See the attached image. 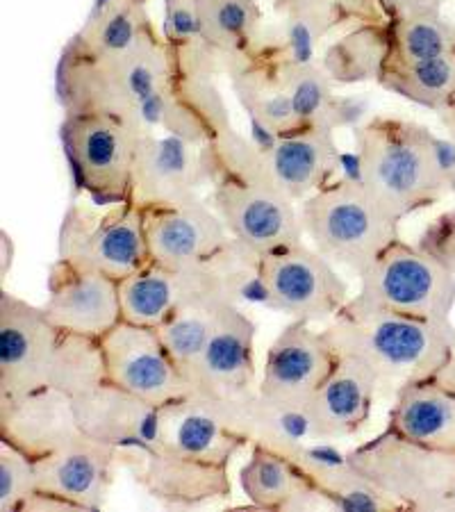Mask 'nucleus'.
<instances>
[{
  "label": "nucleus",
  "instance_id": "nucleus-9",
  "mask_svg": "<svg viewBox=\"0 0 455 512\" xmlns=\"http://www.w3.org/2000/svg\"><path fill=\"white\" fill-rule=\"evenodd\" d=\"M364 303L419 319H451L455 276L433 255L399 237L360 274Z\"/></svg>",
  "mask_w": 455,
  "mask_h": 512
},
{
  "label": "nucleus",
  "instance_id": "nucleus-27",
  "mask_svg": "<svg viewBox=\"0 0 455 512\" xmlns=\"http://www.w3.org/2000/svg\"><path fill=\"white\" fill-rule=\"evenodd\" d=\"M335 130V126L319 123L294 135L271 139V144L262 146L273 178L294 201H305L333 183L339 167Z\"/></svg>",
  "mask_w": 455,
  "mask_h": 512
},
{
  "label": "nucleus",
  "instance_id": "nucleus-40",
  "mask_svg": "<svg viewBox=\"0 0 455 512\" xmlns=\"http://www.w3.org/2000/svg\"><path fill=\"white\" fill-rule=\"evenodd\" d=\"M417 246L421 251L444 264L446 269L455 276V210L442 212L430 224L421 230L417 239Z\"/></svg>",
  "mask_w": 455,
  "mask_h": 512
},
{
  "label": "nucleus",
  "instance_id": "nucleus-28",
  "mask_svg": "<svg viewBox=\"0 0 455 512\" xmlns=\"http://www.w3.org/2000/svg\"><path fill=\"white\" fill-rule=\"evenodd\" d=\"M205 289H219L208 264L173 269L148 262L137 274L121 280L123 319L130 324L160 328L182 303Z\"/></svg>",
  "mask_w": 455,
  "mask_h": 512
},
{
  "label": "nucleus",
  "instance_id": "nucleus-34",
  "mask_svg": "<svg viewBox=\"0 0 455 512\" xmlns=\"http://www.w3.org/2000/svg\"><path fill=\"white\" fill-rule=\"evenodd\" d=\"M201 37L219 51L244 55L262 37L258 0H196Z\"/></svg>",
  "mask_w": 455,
  "mask_h": 512
},
{
  "label": "nucleus",
  "instance_id": "nucleus-25",
  "mask_svg": "<svg viewBox=\"0 0 455 512\" xmlns=\"http://www.w3.org/2000/svg\"><path fill=\"white\" fill-rule=\"evenodd\" d=\"M378 385V376L362 360L339 353L333 374L305 408L314 440L335 442L360 433L371 417Z\"/></svg>",
  "mask_w": 455,
  "mask_h": 512
},
{
  "label": "nucleus",
  "instance_id": "nucleus-21",
  "mask_svg": "<svg viewBox=\"0 0 455 512\" xmlns=\"http://www.w3.org/2000/svg\"><path fill=\"white\" fill-rule=\"evenodd\" d=\"M142 126L151 130L160 126L169 135L203 146L233 128L228 105L214 85V78L180 76L176 73L160 96L139 110Z\"/></svg>",
  "mask_w": 455,
  "mask_h": 512
},
{
  "label": "nucleus",
  "instance_id": "nucleus-20",
  "mask_svg": "<svg viewBox=\"0 0 455 512\" xmlns=\"http://www.w3.org/2000/svg\"><path fill=\"white\" fill-rule=\"evenodd\" d=\"M117 449L82 433L51 456L35 460L37 490L51 492L82 512L101 510L110 497Z\"/></svg>",
  "mask_w": 455,
  "mask_h": 512
},
{
  "label": "nucleus",
  "instance_id": "nucleus-22",
  "mask_svg": "<svg viewBox=\"0 0 455 512\" xmlns=\"http://www.w3.org/2000/svg\"><path fill=\"white\" fill-rule=\"evenodd\" d=\"M205 185H210V180L201 158V146L173 135L155 137L151 130L146 132L139 142L128 201L146 208L198 194Z\"/></svg>",
  "mask_w": 455,
  "mask_h": 512
},
{
  "label": "nucleus",
  "instance_id": "nucleus-23",
  "mask_svg": "<svg viewBox=\"0 0 455 512\" xmlns=\"http://www.w3.org/2000/svg\"><path fill=\"white\" fill-rule=\"evenodd\" d=\"M80 431L119 453L146 449L157 440L160 408L112 383L73 396Z\"/></svg>",
  "mask_w": 455,
  "mask_h": 512
},
{
  "label": "nucleus",
  "instance_id": "nucleus-3",
  "mask_svg": "<svg viewBox=\"0 0 455 512\" xmlns=\"http://www.w3.org/2000/svg\"><path fill=\"white\" fill-rule=\"evenodd\" d=\"M176 76L173 53L155 26L126 51L96 53L78 37L57 60L55 92L64 114L114 112L139 119V110L160 96Z\"/></svg>",
  "mask_w": 455,
  "mask_h": 512
},
{
  "label": "nucleus",
  "instance_id": "nucleus-7",
  "mask_svg": "<svg viewBox=\"0 0 455 512\" xmlns=\"http://www.w3.org/2000/svg\"><path fill=\"white\" fill-rule=\"evenodd\" d=\"M148 128L114 112H71L60 126L62 148L73 183L96 205L130 198L139 142Z\"/></svg>",
  "mask_w": 455,
  "mask_h": 512
},
{
  "label": "nucleus",
  "instance_id": "nucleus-4",
  "mask_svg": "<svg viewBox=\"0 0 455 512\" xmlns=\"http://www.w3.org/2000/svg\"><path fill=\"white\" fill-rule=\"evenodd\" d=\"M324 330L337 353L362 360L380 385L401 387L455 362L451 319L401 315L364 303L358 296L346 301Z\"/></svg>",
  "mask_w": 455,
  "mask_h": 512
},
{
  "label": "nucleus",
  "instance_id": "nucleus-38",
  "mask_svg": "<svg viewBox=\"0 0 455 512\" xmlns=\"http://www.w3.org/2000/svg\"><path fill=\"white\" fill-rule=\"evenodd\" d=\"M278 14L301 21L321 37L346 23H387L378 0H273Z\"/></svg>",
  "mask_w": 455,
  "mask_h": 512
},
{
  "label": "nucleus",
  "instance_id": "nucleus-29",
  "mask_svg": "<svg viewBox=\"0 0 455 512\" xmlns=\"http://www.w3.org/2000/svg\"><path fill=\"white\" fill-rule=\"evenodd\" d=\"M228 78L239 105L244 107L255 126L267 132L271 139L294 135V132L308 128L296 112L278 64L258 46H253L242 57V62L235 66Z\"/></svg>",
  "mask_w": 455,
  "mask_h": 512
},
{
  "label": "nucleus",
  "instance_id": "nucleus-8",
  "mask_svg": "<svg viewBox=\"0 0 455 512\" xmlns=\"http://www.w3.org/2000/svg\"><path fill=\"white\" fill-rule=\"evenodd\" d=\"M346 456L405 510L444 512L455 487V451L430 449L392 431L380 433Z\"/></svg>",
  "mask_w": 455,
  "mask_h": 512
},
{
  "label": "nucleus",
  "instance_id": "nucleus-6",
  "mask_svg": "<svg viewBox=\"0 0 455 512\" xmlns=\"http://www.w3.org/2000/svg\"><path fill=\"white\" fill-rule=\"evenodd\" d=\"M299 217L314 249L355 276L401 237V219L358 176L337 178L305 198Z\"/></svg>",
  "mask_w": 455,
  "mask_h": 512
},
{
  "label": "nucleus",
  "instance_id": "nucleus-13",
  "mask_svg": "<svg viewBox=\"0 0 455 512\" xmlns=\"http://www.w3.org/2000/svg\"><path fill=\"white\" fill-rule=\"evenodd\" d=\"M142 210L151 262L164 267H203L230 239L219 214L198 194L146 205Z\"/></svg>",
  "mask_w": 455,
  "mask_h": 512
},
{
  "label": "nucleus",
  "instance_id": "nucleus-5",
  "mask_svg": "<svg viewBox=\"0 0 455 512\" xmlns=\"http://www.w3.org/2000/svg\"><path fill=\"white\" fill-rule=\"evenodd\" d=\"M358 176L401 221L451 194L440 137L415 121L374 117L355 130Z\"/></svg>",
  "mask_w": 455,
  "mask_h": 512
},
{
  "label": "nucleus",
  "instance_id": "nucleus-37",
  "mask_svg": "<svg viewBox=\"0 0 455 512\" xmlns=\"http://www.w3.org/2000/svg\"><path fill=\"white\" fill-rule=\"evenodd\" d=\"M390 62L387 66H412L430 62L455 48V23L442 12L399 16L387 21Z\"/></svg>",
  "mask_w": 455,
  "mask_h": 512
},
{
  "label": "nucleus",
  "instance_id": "nucleus-31",
  "mask_svg": "<svg viewBox=\"0 0 455 512\" xmlns=\"http://www.w3.org/2000/svg\"><path fill=\"white\" fill-rule=\"evenodd\" d=\"M239 485L246 499L262 510H308L321 503L299 462L264 447H251Z\"/></svg>",
  "mask_w": 455,
  "mask_h": 512
},
{
  "label": "nucleus",
  "instance_id": "nucleus-26",
  "mask_svg": "<svg viewBox=\"0 0 455 512\" xmlns=\"http://www.w3.org/2000/svg\"><path fill=\"white\" fill-rule=\"evenodd\" d=\"M308 476L319 499L344 512L405 510L399 501L351 465L344 451L326 440H308L289 453Z\"/></svg>",
  "mask_w": 455,
  "mask_h": 512
},
{
  "label": "nucleus",
  "instance_id": "nucleus-24",
  "mask_svg": "<svg viewBox=\"0 0 455 512\" xmlns=\"http://www.w3.org/2000/svg\"><path fill=\"white\" fill-rule=\"evenodd\" d=\"M387 431L430 449L455 451V362L396 387Z\"/></svg>",
  "mask_w": 455,
  "mask_h": 512
},
{
  "label": "nucleus",
  "instance_id": "nucleus-39",
  "mask_svg": "<svg viewBox=\"0 0 455 512\" xmlns=\"http://www.w3.org/2000/svg\"><path fill=\"white\" fill-rule=\"evenodd\" d=\"M37 490L35 460L0 440V512H21V506Z\"/></svg>",
  "mask_w": 455,
  "mask_h": 512
},
{
  "label": "nucleus",
  "instance_id": "nucleus-12",
  "mask_svg": "<svg viewBox=\"0 0 455 512\" xmlns=\"http://www.w3.org/2000/svg\"><path fill=\"white\" fill-rule=\"evenodd\" d=\"M105 381L153 406L192 394L185 371L173 360L160 330L121 319L101 340Z\"/></svg>",
  "mask_w": 455,
  "mask_h": 512
},
{
  "label": "nucleus",
  "instance_id": "nucleus-11",
  "mask_svg": "<svg viewBox=\"0 0 455 512\" xmlns=\"http://www.w3.org/2000/svg\"><path fill=\"white\" fill-rule=\"evenodd\" d=\"M264 305L299 321L333 319L349 301V285L333 262L303 242L260 255Z\"/></svg>",
  "mask_w": 455,
  "mask_h": 512
},
{
  "label": "nucleus",
  "instance_id": "nucleus-35",
  "mask_svg": "<svg viewBox=\"0 0 455 512\" xmlns=\"http://www.w3.org/2000/svg\"><path fill=\"white\" fill-rule=\"evenodd\" d=\"M380 87L426 110H446L455 105V48L430 62L387 66Z\"/></svg>",
  "mask_w": 455,
  "mask_h": 512
},
{
  "label": "nucleus",
  "instance_id": "nucleus-44",
  "mask_svg": "<svg viewBox=\"0 0 455 512\" xmlns=\"http://www.w3.org/2000/svg\"><path fill=\"white\" fill-rule=\"evenodd\" d=\"M437 114H440V121H442V126L446 128V137H449L451 142L455 144V105L446 107V110L437 112Z\"/></svg>",
  "mask_w": 455,
  "mask_h": 512
},
{
  "label": "nucleus",
  "instance_id": "nucleus-15",
  "mask_svg": "<svg viewBox=\"0 0 455 512\" xmlns=\"http://www.w3.org/2000/svg\"><path fill=\"white\" fill-rule=\"evenodd\" d=\"M48 319L76 335L103 340L123 319L121 283L101 271L57 258L48 269Z\"/></svg>",
  "mask_w": 455,
  "mask_h": 512
},
{
  "label": "nucleus",
  "instance_id": "nucleus-16",
  "mask_svg": "<svg viewBox=\"0 0 455 512\" xmlns=\"http://www.w3.org/2000/svg\"><path fill=\"white\" fill-rule=\"evenodd\" d=\"M192 394L210 401H233L258 390L255 387V324L233 305L201 353L185 369Z\"/></svg>",
  "mask_w": 455,
  "mask_h": 512
},
{
  "label": "nucleus",
  "instance_id": "nucleus-33",
  "mask_svg": "<svg viewBox=\"0 0 455 512\" xmlns=\"http://www.w3.org/2000/svg\"><path fill=\"white\" fill-rule=\"evenodd\" d=\"M219 289H205V292L192 296L185 301L173 315L157 328L160 330L162 342L167 344L173 360L178 362L180 369L185 371L189 367L205 342L210 340L214 328L219 326L223 315L233 308Z\"/></svg>",
  "mask_w": 455,
  "mask_h": 512
},
{
  "label": "nucleus",
  "instance_id": "nucleus-45",
  "mask_svg": "<svg viewBox=\"0 0 455 512\" xmlns=\"http://www.w3.org/2000/svg\"><path fill=\"white\" fill-rule=\"evenodd\" d=\"M444 512H455V487H453V492H451V497H449V501H446V506H444Z\"/></svg>",
  "mask_w": 455,
  "mask_h": 512
},
{
  "label": "nucleus",
  "instance_id": "nucleus-14",
  "mask_svg": "<svg viewBox=\"0 0 455 512\" xmlns=\"http://www.w3.org/2000/svg\"><path fill=\"white\" fill-rule=\"evenodd\" d=\"M339 362L326 330H312L308 321L294 319L271 344L258 392L294 408H308Z\"/></svg>",
  "mask_w": 455,
  "mask_h": 512
},
{
  "label": "nucleus",
  "instance_id": "nucleus-42",
  "mask_svg": "<svg viewBox=\"0 0 455 512\" xmlns=\"http://www.w3.org/2000/svg\"><path fill=\"white\" fill-rule=\"evenodd\" d=\"M446 3H451V0H378V5L387 14V21L399 19V16L442 12Z\"/></svg>",
  "mask_w": 455,
  "mask_h": 512
},
{
  "label": "nucleus",
  "instance_id": "nucleus-36",
  "mask_svg": "<svg viewBox=\"0 0 455 512\" xmlns=\"http://www.w3.org/2000/svg\"><path fill=\"white\" fill-rule=\"evenodd\" d=\"M153 26L148 0H98L78 39L96 53L126 51Z\"/></svg>",
  "mask_w": 455,
  "mask_h": 512
},
{
  "label": "nucleus",
  "instance_id": "nucleus-17",
  "mask_svg": "<svg viewBox=\"0 0 455 512\" xmlns=\"http://www.w3.org/2000/svg\"><path fill=\"white\" fill-rule=\"evenodd\" d=\"M155 444L171 456L221 469L248 447L226 426L217 403L196 394L160 406Z\"/></svg>",
  "mask_w": 455,
  "mask_h": 512
},
{
  "label": "nucleus",
  "instance_id": "nucleus-41",
  "mask_svg": "<svg viewBox=\"0 0 455 512\" xmlns=\"http://www.w3.org/2000/svg\"><path fill=\"white\" fill-rule=\"evenodd\" d=\"M169 46H182L201 39L196 0H164V32Z\"/></svg>",
  "mask_w": 455,
  "mask_h": 512
},
{
  "label": "nucleus",
  "instance_id": "nucleus-18",
  "mask_svg": "<svg viewBox=\"0 0 455 512\" xmlns=\"http://www.w3.org/2000/svg\"><path fill=\"white\" fill-rule=\"evenodd\" d=\"M82 435L73 396L41 387L19 396H0V440L41 460Z\"/></svg>",
  "mask_w": 455,
  "mask_h": 512
},
{
  "label": "nucleus",
  "instance_id": "nucleus-19",
  "mask_svg": "<svg viewBox=\"0 0 455 512\" xmlns=\"http://www.w3.org/2000/svg\"><path fill=\"white\" fill-rule=\"evenodd\" d=\"M119 467L128 469L139 487L164 506L192 508L230 497L228 469L198 465L192 460L162 451L157 444L146 449L119 453Z\"/></svg>",
  "mask_w": 455,
  "mask_h": 512
},
{
  "label": "nucleus",
  "instance_id": "nucleus-10",
  "mask_svg": "<svg viewBox=\"0 0 455 512\" xmlns=\"http://www.w3.org/2000/svg\"><path fill=\"white\" fill-rule=\"evenodd\" d=\"M57 258L101 271L121 283L151 262L144 210L137 203L123 201L107 205L103 214H94L71 203L60 226Z\"/></svg>",
  "mask_w": 455,
  "mask_h": 512
},
{
  "label": "nucleus",
  "instance_id": "nucleus-32",
  "mask_svg": "<svg viewBox=\"0 0 455 512\" xmlns=\"http://www.w3.org/2000/svg\"><path fill=\"white\" fill-rule=\"evenodd\" d=\"M390 62V30L387 23H360L337 39L321 57V64L335 85L378 82Z\"/></svg>",
  "mask_w": 455,
  "mask_h": 512
},
{
  "label": "nucleus",
  "instance_id": "nucleus-2",
  "mask_svg": "<svg viewBox=\"0 0 455 512\" xmlns=\"http://www.w3.org/2000/svg\"><path fill=\"white\" fill-rule=\"evenodd\" d=\"M103 381L101 340L69 333L44 308L0 289V396L41 387L78 396Z\"/></svg>",
  "mask_w": 455,
  "mask_h": 512
},
{
  "label": "nucleus",
  "instance_id": "nucleus-30",
  "mask_svg": "<svg viewBox=\"0 0 455 512\" xmlns=\"http://www.w3.org/2000/svg\"><path fill=\"white\" fill-rule=\"evenodd\" d=\"M226 426L248 447H264L289 456L303 442L314 440L305 408L285 406L258 390L233 401H214Z\"/></svg>",
  "mask_w": 455,
  "mask_h": 512
},
{
  "label": "nucleus",
  "instance_id": "nucleus-1",
  "mask_svg": "<svg viewBox=\"0 0 455 512\" xmlns=\"http://www.w3.org/2000/svg\"><path fill=\"white\" fill-rule=\"evenodd\" d=\"M201 158L212 185L210 205L230 237L258 253L301 242L299 208L273 178L260 144L228 128L201 146Z\"/></svg>",
  "mask_w": 455,
  "mask_h": 512
},
{
  "label": "nucleus",
  "instance_id": "nucleus-43",
  "mask_svg": "<svg viewBox=\"0 0 455 512\" xmlns=\"http://www.w3.org/2000/svg\"><path fill=\"white\" fill-rule=\"evenodd\" d=\"M66 510H78L73 503L55 497L51 492L35 490L28 497V501L21 506V512H66Z\"/></svg>",
  "mask_w": 455,
  "mask_h": 512
}]
</instances>
